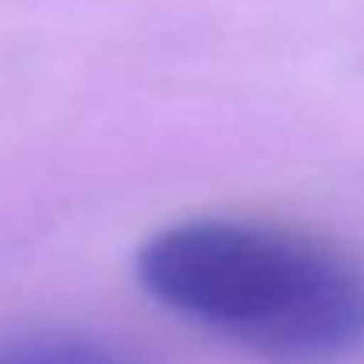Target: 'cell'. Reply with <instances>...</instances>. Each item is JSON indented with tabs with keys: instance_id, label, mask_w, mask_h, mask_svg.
I'll use <instances>...</instances> for the list:
<instances>
[{
	"instance_id": "6da1fadb",
	"label": "cell",
	"mask_w": 364,
	"mask_h": 364,
	"mask_svg": "<svg viewBox=\"0 0 364 364\" xmlns=\"http://www.w3.org/2000/svg\"><path fill=\"white\" fill-rule=\"evenodd\" d=\"M137 282L181 321L270 364L364 353V259L301 228L196 215L137 247Z\"/></svg>"
},
{
	"instance_id": "7a4b0ae2",
	"label": "cell",
	"mask_w": 364,
	"mask_h": 364,
	"mask_svg": "<svg viewBox=\"0 0 364 364\" xmlns=\"http://www.w3.org/2000/svg\"><path fill=\"white\" fill-rule=\"evenodd\" d=\"M0 364H153L122 341L79 329H24L0 337Z\"/></svg>"
}]
</instances>
